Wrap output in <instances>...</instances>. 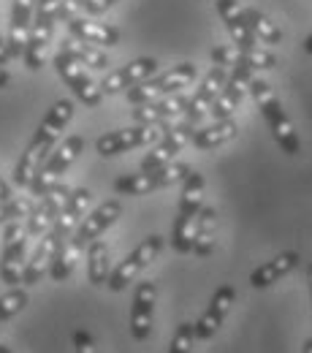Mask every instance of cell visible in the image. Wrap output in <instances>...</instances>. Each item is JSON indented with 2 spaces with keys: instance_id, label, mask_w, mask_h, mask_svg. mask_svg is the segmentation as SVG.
<instances>
[{
  "instance_id": "cell-1",
  "label": "cell",
  "mask_w": 312,
  "mask_h": 353,
  "mask_svg": "<svg viewBox=\"0 0 312 353\" xmlns=\"http://www.w3.org/2000/svg\"><path fill=\"white\" fill-rule=\"evenodd\" d=\"M71 120H74V101H57V103L46 112L41 125L36 128L33 139L28 141L25 152L19 155V161H17V166H14V176H11L14 185L30 188L36 172L41 169V163L49 158V152L54 150V144L60 141V136H63L65 125H68Z\"/></svg>"
},
{
  "instance_id": "cell-2",
  "label": "cell",
  "mask_w": 312,
  "mask_h": 353,
  "mask_svg": "<svg viewBox=\"0 0 312 353\" xmlns=\"http://www.w3.org/2000/svg\"><path fill=\"white\" fill-rule=\"evenodd\" d=\"M250 95H253L258 112L264 114L269 131H271V136H274V141L280 144V150H282L285 155L296 158V155L302 152V141H299V133H296V128H293L288 112L282 109L280 98L274 95V90L269 88L264 79H256V77H253V82H250Z\"/></svg>"
},
{
  "instance_id": "cell-3",
  "label": "cell",
  "mask_w": 312,
  "mask_h": 353,
  "mask_svg": "<svg viewBox=\"0 0 312 353\" xmlns=\"http://www.w3.org/2000/svg\"><path fill=\"white\" fill-rule=\"evenodd\" d=\"M204 176L198 172H190L187 179L182 182V193H179V210L177 221L171 228V248L179 256L193 253V239H196V223L204 210Z\"/></svg>"
},
{
  "instance_id": "cell-4",
  "label": "cell",
  "mask_w": 312,
  "mask_h": 353,
  "mask_svg": "<svg viewBox=\"0 0 312 353\" xmlns=\"http://www.w3.org/2000/svg\"><path fill=\"white\" fill-rule=\"evenodd\" d=\"M82 150H85V139H82V136H68V139H63V144L49 152V158L41 163V169L36 172L33 182H30V193L41 199V196H46L57 182H63V174L74 166V161L82 155Z\"/></svg>"
},
{
  "instance_id": "cell-5",
  "label": "cell",
  "mask_w": 312,
  "mask_h": 353,
  "mask_svg": "<svg viewBox=\"0 0 312 353\" xmlns=\"http://www.w3.org/2000/svg\"><path fill=\"white\" fill-rule=\"evenodd\" d=\"M198 77V68L196 63H179L174 68H169L166 74H158L136 88L125 90V98L134 103V106H141V103H149V101H158V98H166V95H174L182 88H187L193 79Z\"/></svg>"
},
{
  "instance_id": "cell-6",
  "label": "cell",
  "mask_w": 312,
  "mask_h": 353,
  "mask_svg": "<svg viewBox=\"0 0 312 353\" xmlns=\"http://www.w3.org/2000/svg\"><path fill=\"white\" fill-rule=\"evenodd\" d=\"M193 169L187 163H169L152 172H141V174H123L114 179V190L120 196H147L152 190H163L171 185H182Z\"/></svg>"
},
{
  "instance_id": "cell-7",
  "label": "cell",
  "mask_w": 312,
  "mask_h": 353,
  "mask_svg": "<svg viewBox=\"0 0 312 353\" xmlns=\"http://www.w3.org/2000/svg\"><path fill=\"white\" fill-rule=\"evenodd\" d=\"M169 125H138L134 128H120V131H109L103 133L98 141H95V150L98 155L103 158H112V155H123L128 150H138V147H152L163 139Z\"/></svg>"
},
{
  "instance_id": "cell-8",
  "label": "cell",
  "mask_w": 312,
  "mask_h": 353,
  "mask_svg": "<svg viewBox=\"0 0 312 353\" xmlns=\"http://www.w3.org/2000/svg\"><path fill=\"white\" fill-rule=\"evenodd\" d=\"M25 250H28V225L19 221L6 223L3 231V253H0V280L11 288L22 283L25 274Z\"/></svg>"
},
{
  "instance_id": "cell-9",
  "label": "cell",
  "mask_w": 312,
  "mask_h": 353,
  "mask_svg": "<svg viewBox=\"0 0 312 353\" xmlns=\"http://www.w3.org/2000/svg\"><path fill=\"white\" fill-rule=\"evenodd\" d=\"M54 71H57V77L71 88V92H74L85 106H98V103L103 101L101 85L85 71V65H82L79 60H74L65 49H60V52L54 54Z\"/></svg>"
},
{
  "instance_id": "cell-10",
  "label": "cell",
  "mask_w": 312,
  "mask_h": 353,
  "mask_svg": "<svg viewBox=\"0 0 312 353\" xmlns=\"http://www.w3.org/2000/svg\"><path fill=\"white\" fill-rule=\"evenodd\" d=\"M196 125L193 123H179V125H169L163 139L158 144L149 147V152L141 158V172H152V169H160V166H169L174 163L177 152H182L187 144H193V136H196Z\"/></svg>"
},
{
  "instance_id": "cell-11",
  "label": "cell",
  "mask_w": 312,
  "mask_h": 353,
  "mask_svg": "<svg viewBox=\"0 0 312 353\" xmlns=\"http://www.w3.org/2000/svg\"><path fill=\"white\" fill-rule=\"evenodd\" d=\"M160 250H163V236H158V234L147 236V239L136 248L134 253H131L123 264L117 266V269H112V277H109V283H106V285H109V291H114V294L125 291V288H128V283H134L136 280V274H138L141 269H147V266L160 256Z\"/></svg>"
},
{
  "instance_id": "cell-12",
  "label": "cell",
  "mask_w": 312,
  "mask_h": 353,
  "mask_svg": "<svg viewBox=\"0 0 312 353\" xmlns=\"http://www.w3.org/2000/svg\"><path fill=\"white\" fill-rule=\"evenodd\" d=\"M68 196H71V188H68V185H63V182H57L46 196H41V199H39V204L33 207L30 218L25 221V225H28V236L41 239L44 234H49V231H52V225H54V221H57V215L63 212V207H65Z\"/></svg>"
},
{
  "instance_id": "cell-13",
  "label": "cell",
  "mask_w": 312,
  "mask_h": 353,
  "mask_svg": "<svg viewBox=\"0 0 312 353\" xmlns=\"http://www.w3.org/2000/svg\"><path fill=\"white\" fill-rule=\"evenodd\" d=\"M225 82H228V71H225L223 65H212L209 74L201 79L198 90H196V92L190 95V101H187V109H185V114H182L185 123L198 125L201 117L209 114V109H212V103L218 101L220 90L225 88Z\"/></svg>"
},
{
  "instance_id": "cell-14",
  "label": "cell",
  "mask_w": 312,
  "mask_h": 353,
  "mask_svg": "<svg viewBox=\"0 0 312 353\" xmlns=\"http://www.w3.org/2000/svg\"><path fill=\"white\" fill-rule=\"evenodd\" d=\"M250 82H253V68H245V65L231 68L225 88L220 90L218 101H215V103H212V109H209L212 120H231V117H233V112L242 106L245 92H250Z\"/></svg>"
},
{
  "instance_id": "cell-15",
  "label": "cell",
  "mask_w": 312,
  "mask_h": 353,
  "mask_svg": "<svg viewBox=\"0 0 312 353\" xmlns=\"http://www.w3.org/2000/svg\"><path fill=\"white\" fill-rule=\"evenodd\" d=\"M158 71V60L155 57H136L131 63L120 65L117 71L106 74V79L101 82V90L103 95H114V92H125V90L136 88L147 79H152Z\"/></svg>"
},
{
  "instance_id": "cell-16",
  "label": "cell",
  "mask_w": 312,
  "mask_h": 353,
  "mask_svg": "<svg viewBox=\"0 0 312 353\" xmlns=\"http://www.w3.org/2000/svg\"><path fill=\"white\" fill-rule=\"evenodd\" d=\"M233 302H236L233 285H220V288L212 294L207 312L193 323L196 340H201V343H204V340H212V337L220 332V326L225 323V318H228V312L233 307Z\"/></svg>"
},
{
  "instance_id": "cell-17",
  "label": "cell",
  "mask_w": 312,
  "mask_h": 353,
  "mask_svg": "<svg viewBox=\"0 0 312 353\" xmlns=\"http://www.w3.org/2000/svg\"><path fill=\"white\" fill-rule=\"evenodd\" d=\"M155 299H158V285L155 280H141L134 291V305H131V334L134 340L144 343L152 334V318H155Z\"/></svg>"
},
{
  "instance_id": "cell-18",
  "label": "cell",
  "mask_w": 312,
  "mask_h": 353,
  "mask_svg": "<svg viewBox=\"0 0 312 353\" xmlns=\"http://www.w3.org/2000/svg\"><path fill=\"white\" fill-rule=\"evenodd\" d=\"M120 215H123V204H120L117 199L103 201L101 207H95L87 218L79 223V228H76V231H74V236H71V239H74V245L85 250L90 242L101 239V234H103L109 225H114Z\"/></svg>"
},
{
  "instance_id": "cell-19",
  "label": "cell",
  "mask_w": 312,
  "mask_h": 353,
  "mask_svg": "<svg viewBox=\"0 0 312 353\" xmlns=\"http://www.w3.org/2000/svg\"><path fill=\"white\" fill-rule=\"evenodd\" d=\"M212 63L215 65H223V68H236V65H245V68H253V71H269L277 65V57L267 52V49H242V46H228L220 44L212 49Z\"/></svg>"
},
{
  "instance_id": "cell-20",
  "label": "cell",
  "mask_w": 312,
  "mask_h": 353,
  "mask_svg": "<svg viewBox=\"0 0 312 353\" xmlns=\"http://www.w3.org/2000/svg\"><path fill=\"white\" fill-rule=\"evenodd\" d=\"M187 101L185 95H166V98H158V101H149V103H141L134 109V120L138 125H169L174 117L185 114L187 109Z\"/></svg>"
},
{
  "instance_id": "cell-21",
  "label": "cell",
  "mask_w": 312,
  "mask_h": 353,
  "mask_svg": "<svg viewBox=\"0 0 312 353\" xmlns=\"http://www.w3.org/2000/svg\"><path fill=\"white\" fill-rule=\"evenodd\" d=\"M33 17H36V0H14L11 3V28H8V39H6L11 57H25Z\"/></svg>"
},
{
  "instance_id": "cell-22",
  "label": "cell",
  "mask_w": 312,
  "mask_h": 353,
  "mask_svg": "<svg viewBox=\"0 0 312 353\" xmlns=\"http://www.w3.org/2000/svg\"><path fill=\"white\" fill-rule=\"evenodd\" d=\"M90 199H92V193H90L87 188L71 190V196H68L63 212L57 215V221L52 225V234H54L60 242H65L68 236H74V231L79 228V223L87 218L85 212H87V207H90Z\"/></svg>"
},
{
  "instance_id": "cell-23",
  "label": "cell",
  "mask_w": 312,
  "mask_h": 353,
  "mask_svg": "<svg viewBox=\"0 0 312 353\" xmlns=\"http://www.w3.org/2000/svg\"><path fill=\"white\" fill-rule=\"evenodd\" d=\"M218 14L225 22L233 44L242 46V49H258V39H256V33H253L239 0H218Z\"/></svg>"
},
{
  "instance_id": "cell-24",
  "label": "cell",
  "mask_w": 312,
  "mask_h": 353,
  "mask_svg": "<svg viewBox=\"0 0 312 353\" xmlns=\"http://www.w3.org/2000/svg\"><path fill=\"white\" fill-rule=\"evenodd\" d=\"M68 36L85 41L92 46H114L120 44V30L103 22H92L87 17H74L68 19Z\"/></svg>"
},
{
  "instance_id": "cell-25",
  "label": "cell",
  "mask_w": 312,
  "mask_h": 353,
  "mask_svg": "<svg viewBox=\"0 0 312 353\" xmlns=\"http://www.w3.org/2000/svg\"><path fill=\"white\" fill-rule=\"evenodd\" d=\"M299 253L296 250H285V253H280V256H274L271 261H264V264L258 266V269H253V274H250V285L253 288H269V285H274V283H280L285 274H291L296 266H299Z\"/></svg>"
},
{
  "instance_id": "cell-26",
  "label": "cell",
  "mask_w": 312,
  "mask_h": 353,
  "mask_svg": "<svg viewBox=\"0 0 312 353\" xmlns=\"http://www.w3.org/2000/svg\"><path fill=\"white\" fill-rule=\"evenodd\" d=\"M54 250H57V236L49 231V234H44V236L39 239V245H36L33 256H30V259H28V264H25L22 285H36V283H41V277L52 269Z\"/></svg>"
},
{
  "instance_id": "cell-27",
  "label": "cell",
  "mask_w": 312,
  "mask_h": 353,
  "mask_svg": "<svg viewBox=\"0 0 312 353\" xmlns=\"http://www.w3.org/2000/svg\"><path fill=\"white\" fill-rule=\"evenodd\" d=\"M236 133H239V125H236L233 117H231V120H215L212 125L196 131L193 147H196V150H215V147H220L225 141L236 139Z\"/></svg>"
},
{
  "instance_id": "cell-28",
  "label": "cell",
  "mask_w": 312,
  "mask_h": 353,
  "mask_svg": "<svg viewBox=\"0 0 312 353\" xmlns=\"http://www.w3.org/2000/svg\"><path fill=\"white\" fill-rule=\"evenodd\" d=\"M215 228H218V210L215 207H204L198 223H196V239H193V253L198 259L212 256L215 250Z\"/></svg>"
},
{
  "instance_id": "cell-29",
  "label": "cell",
  "mask_w": 312,
  "mask_h": 353,
  "mask_svg": "<svg viewBox=\"0 0 312 353\" xmlns=\"http://www.w3.org/2000/svg\"><path fill=\"white\" fill-rule=\"evenodd\" d=\"M109 277H112L109 245L103 239H95L87 245V280L92 285H106Z\"/></svg>"
},
{
  "instance_id": "cell-30",
  "label": "cell",
  "mask_w": 312,
  "mask_h": 353,
  "mask_svg": "<svg viewBox=\"0 0 312 353\" xmlns=\"http://www.w3.org/2000/svg\"><path fill=\"white\" fill-rule=\"evenodd\" d=\"M79 256H82V248H76L71 236H68L65 242L57 239V250H54V261H52V269H49V277H52L54 283L68 280V277L74 274V266L79 261Z\"/></svg>"
},
{
  "instance_id": "cell-31",
  "label": "cell",
  "mask_w": 312,
  "mask_h": 353,
  "mask_svg": "<svg viewBox=\"0 0 312 353\" xmlns=\"http://www.w3.org/2000/svg\"><path fill=\"white\" fill-rule=\"evenodd\" d=\"M60 49H65L74 60H79L82 65H90V68H95V71H106L109 68V57H106V52H101L98 46L92 44H85V41H79V39H74V36H68Z\"/></svg>"
},
{
  "instance_id": "cell-32",
  "label": "cell",
  "mask_w": 312,
  "mask_h": 353,
  "mask_svg": "<svg viewBox=\"0 0 312 353\" xmlns=\"http://www.w3.org/2000/svg\"><path fill=\"white\" fill-rule=\"evenodd\" d=\"M245 17H247V22H250V28H253L258 41H264V44H280L282 41V30L269 19L267 14H261L258 8H245Z\"/></svg>"
},
{
  "instance_id": "cell-33",
  "label": "cell",
  "mask_w": 312,
  "mask_h": 353,
  "mask_svg": "<svg viewBox=\"0 0 312 353\" xmlns=\"http://www.w3.org/2000/svg\"><path fill=\"white\" fill-rule=\"evenodd\" d=\"M33 199L28 196H14L8 201H0V225L6 223H14V221H28L30 212H33Z\"/></svg>"
},
{
  "instance_id": "cell-34",
  "label": "cell",
  "mask_w": 312,
  "mask_h": 353,
  "mask_svg": "<svg viewBox=\"0 0 312 353\" xmlns=\"http://www.w3.org/2000/svg\"><path fill=\"white\" fill-rule=\"evenodd\" d=\"M79 11H85V14H103L106 8H103V3L101 0H60V8H57V19H63V22H68V19H74V17H79Z\"/></svg>"
},
{
  "instance_id": "cell-35",
  "label": "cell",
  "mask_w": 312,
  "mask_h": 353,
  "mask_svg": "<svg viewBox=\"0 0 312 353\" xmlns=\"http://www.w3.org/2000/svg\"><path fill=\"white\" fill-rule=\"evenodd\" d=\"M28 291L25 288H11V291H6L3 296H0V321H8V318H14L17 312H22V310L28 307Z\"/></svg>"
},
{
  "instance_id": "cell-36",
  "label": "cell",
  "mask_w": 312,
  "mask_h": 353,
  "mask_svg": "<svg viewBox=\"0 0 312 353\" xmlns=\"http://www.w3.org/2000/svg\"><path fill=\"white\" fill-rule=\"evenodd\" d=\"M193 343H196V332H193V323H179L174 337H171V345L169 353H190L193 351Z\"/></svg>"
},
{
  "instance_id": "cell-37",
  "label": "cell",
  "mask_w": 312,
  "mask_h": 353,
  "mask_svg": "<svg viewBox=\"0 0 312 353\" xmlns=\"http://www.w3.org/2000/svg\"><path fill=\"white\" fill-rule=\"evenodd\" d=\"M74 351L76 353H98L95 340H92L90 332H85V329H76V332H74Z\"/></svg>"
},
{
  "instance_id": "cell-38",
  "label": "cell",
  "mask_w": 312,
  "mask_h": 353,
  "mask_svg": "<svg viewBox=\"0 0 312 353\" xmlns=\"http://www.w3.org/2000/svg\"><path fill=\"white\" fill-rule=\"evenodd\" d=\"M11 60V52H8V41L0 36V65H6Z\"/></svg>"
},
{
  "instance_id": "cell-39",
  "label": "cell",
  "mask_w": 312,
  "mask_h": 353,
  "mask_svg": "<svg viewBox=\"0 0 312 353\" xmlns=\"http://www.w3.org/2000/svg\"><path fill=\"white\" fill-rule=\"evenodd\" d=\"M8 199H14V193H11V185H8L6 179H0V201H8Z\"/></svg>"
},
{
  "instance_id": "cell-40",
  "label": "cell",
  "mask_w": 312,
  "mask_h": 353,
  "mask_svg": "<svg viewBox=\"0 0 312 353\" xmlns=\"http://www.w3.org/2000/svg\"><path fill=\"white\" fill-rule=\"evenodd\" d=\"M8 82H11V77H8V71L0 65V90L3 88H8Z\"/></svg>"
},
{
  "instance_id": "cell-41",
  "label": "cell",
  "mask_w": 312,
  "mask_h": 353,
  "mask_svg": "<svg viewBox=\"0 0 312 353\" xmlns=\"http://www.w3.org/2000/svg\"><path fill=\"white\" fill-rule=\"evenodd\" d=\"M302 353H312V337H310V340H304V345H302Z\"/></svg>"
},
{
  "instance_id": "cell-42",
  "label": "cell",
  "mask_w": 312,
  "mask_h": 353,
  "mask_svg": "<svg viewBox=\"0 0 312 353\" xmlns=\"http://www.w3.org/2000/svg\"><path fill=\"white\" fill-rule=\"evenodd\" d=\"M304 52H307V54H312V33L307 36V41H304Z\"/></svg>"
},
{
  "instance_id": "cell-43",
  "label": "cell",
  "mask_w": 312,
  "mask_h": 353,
  "mask_svg": "<svg viewBox=\"0 0 312 353\" xmlns=\"http://www.w3.org/2000/svg\"><path fill=\"white\" fill-rule=\"evenodd\" d=\"M307 283H310V296H312V264L307 266Z\"/></svg>"
},
{
  "instance_id": "cell-44",
  "label": "cell",
  "mask_w": 312,
  "mask_h": 353,
  "mask_svg": "<svg viewBox=\"0 0 312 353\" xmlns=\"http://www.w3.org/2000/svg\"><path fill=\"white\" fill-rule=\"evenodd\" d=\"M101 3H103V8H112V6L117 3V0H101Z\"/></svg>"
},
{
  "instance_id": "cell-45",
  "label": "cell",
  "mask_w": 312,
  "mask_h": 353,
  "mask_svg": "<svg viewBox=\"0 0 312 353\" xmlns=\"http://www.w3.org/2000/svg\"><path fill=\"white\" fill-rule=\"evenodd\" d=\"M0 353H14L11 348H6V345H0Z\"/></svg>"
}]
</instances>
